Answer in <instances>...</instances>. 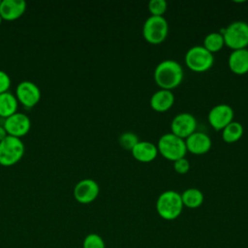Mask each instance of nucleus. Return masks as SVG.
I'll return each instance as SVG.
<instances>
[{
	"label": "nucleus",
	"instance_id": "obj_1",
	"mask_svg": "<svg viewBox=\"0 0 248 248\" xmlns=\"http://www.w3.org/2000/svg\"><path fill=\"white\" fill-rule=\"evenodd\" d=\"M183 75V69L177 61L167 59L160 62L155 68L154 80L161 89L171 91L181 83Z\"/></svg>",
	"mask_w": 248,
	"mask_h": 248
},
{
	"label": "nucleus",
	"instance_id": "obj_2",
	"mask_svg": "<svg viewBox=\"0 0 248 248\" xmlns=\"http://www.w3.org/2000/svg\"><path fill=\"white\" fill-rule=\"evenodd\" d=\"M181 195L173 190L163 192L157 199L156 210L159 216L167 221L179 217L183 210Z\"/></svg>",
	"mask_w": 248,
	"mask_h": 248
},
{
	"label": "nucleus",
	"instance_id": "obj_3",
	"mask_svg": "<svg viewBox=\"0 0 248 248\" xmlns=\"http://www.w3.org/2000/svg\"><path fill=\"white\" fill-rule=\"evenodd\" d=\"M24 143L20 138L8 135L0 141V165L10 167L16 164L24 155Z\"/></svg>",
	"mask_w": 248,
	"mask_h": 248
},
{
	"label": "nucleus",
	"instance_id": "obj_4",
	"mask_svg": "<svg viewBox=\"0 0 248 248\" xmlns=\"http://www.w3.org/2000/svg\"><path fill=\"white\" fill-rule=\"evenodd\" d=\"M157 148L165 159L172 162L185 157L187 152L185 140L171 133L165 134L159 139Z\"/></svg>",
	"mask_w": 248,
	"mask_h": 248
},
{
	"label": "nucleus",
	"instance_id": "obj_5",
	"mask_svg": "<svg viewBox=\"0 0 248 248\" xmlns=\"http://www.w3.org/2000/svg\"><path fill=\"white\" fill-rule=\"evenodd\" d=\"M223 35L225 45L232 50L246 48L248 46V23L233 21L220 32Z\"/></svg>",
	"mask_w": 248,
	"mask_h": 248
},
{
	"label": "nucleus",
	"instance_id": "obj_6",
	"mask_svg": "<svg viewBox=\"0 0 248 248\" xmlns=\"http://www.w3.org/2000/svg\"><path fill=\"white\" fill-rule=\"evenodd\" d=\"M169 33V24L164 16H150L143 23L142 35L146 42L152 45L163 43Z\"/></svg>",
	"mask_w": 248,
	"mask_h": 248
},
{
	"label": "nucleus",
	"instance_id": "obj_7",
	"mask_svg": "<svg viewBox=\"0 0 248 248\" xmlns=\"http://www.w3.org/2000/svg\"><path fill=\"white\" fill-rule=\"evenodd\" d=\"M185 63L191 71L203 73L212 67L214 56L202 46H195L186 52Z\"/></svg>",
	"mask_w": 248,
	"mask_h": 248
},
{
	"label": "nucleus",
	"instance_id": "obj_8",
	"mask_svg": "<svg viewBox=\"0 0 248 248\" xmlns=\"http://www.w3.org/2000/svg\"><path fill=\"white\" fill-rule=\"evenodd\" d=\"M16 97L25 108H33L41 99V90L35 82L22 80L16 85Z\"/></svg>",
	"mask_w": 248,
	"mask_h": 248
},
{
	"label": "nucleus",
	"instance_id": "obj_9",
	"mask_svg": "<svg viewBox=\"0 0 248 248\" xmlns=\"http://www.w3.org/2000/svg\"><path fill=\"white\" fill-rule=\"evenodd\" d=\"M3 126L8 135L21 138L29 132L31 128V120L25 113L16 111L7 118H4Z\"/></svg>",
	"mask_w": 248,
	"mask_h": 248
},
{
	"label": "nucleus",
	"instance_id": "obj_10",
	"mask_svg": "<svg viewBox=\"0 0 248 248\" xmlns=\"http://www.w3.org/2000/svg\"><path fill=\"white\" fill-rule=\"evenodd\" d=\"M100 193L99 184L92 178H83L74 187V198L79 203H90L94 202Z\"/></svg>",
	"mask_w": 248,
	"mask_h": 248
},
{
	"label": "nucleus",
	"instance_id": "obj_11",
	"mask_svg": "<svg viewBox=\"0 0 248 248\" xmlns=\"http://www.w3.org/2000/svg\"><path fill=\"white\" fill-rule=\"evenodd\" d=\"M197 120L194 115L188 112L178 113L170 123L171 134L184 140L196 132Z\"/></svg>",
	"mask_w": 248,
	"mask_h": 248
},
{
	"label": "nucleus",
	"instance_id": "obj_12",
	"mask_svg": "<svg viewBox=\"0 0 248 248\" xmlns=\"http://www.w3.org/2000/svg\"><path fill=\"white\" fill-rule=\"evenodd\" d=\"M207 118L210 126L214 130L221 131L232 121L233 110L229 105L220 104L209 110Z\"/></svg>",
	"mask_w": 248,
	"mask_h": 248
},
{
	"label": "nucleus",
	"instance_id": "obj_13",
	"mask_svg": "<svg viewBox=\"0 0 248 248\" xmlns=\"http://www.w3.org/2000/svg\"><path fill=\"white\" fill-rule=\"evenodd\" d=\"M185 144L187 151L195 155H202L209 151L212 142L206 134L196 131L185 139Z\"/></svg>",
	"mask_w": 248,
	"mask_h": 248
},
{
	"label": "nucleus",
	"instance_id": "obj_14",
	"mask_svg": "<svg viewBox=\"0 0 248 248\" xmlns=\"http://www.w3.org/2000/svg\"><path fill=\"white\" fill-rule=\"evenodd\" d=\"M24 0H1L0 16L6 20H15L20 17L26 10Z\"/></svg>",
	"mask_w": 248,
	"mask_h": 248
},
{
	"label": "nucleus",
	"instance_id": "obj_15",
	"mask_svg": "<svg viewBox=\"0 0 248 248\" xmlns=\"http://www.w3.org/2000/svg\"><path fill=\"white\" fill-rule=\"evenodd\" d=\"M230 70L235 75H245L248 73V49L241 48L232 50L228 59Z\"/></svg>",
	"mask_w": 248,
	"mask_h": 248
},
{
	"label": "nucleus",
	"instance_id": "obj_16",
	"mask_svg": "<svg viewBox=\"0 0 248 248\" xmlns=\"http://www.w3.org/2000/svg\"><path fill=\"white\" fill-rule=\"evenodd\" d=\"M133 157L141 163L152 162L158 155L157 146L150 141H139L131 150Z\"/></svg>",
	"mask_w": 248,
	"mask_h": 248
},
{
	"label": "nucleus",
	"instance_id": "obj_17",
	"mask_svg": "<svg viewBox=\"0 0 248 248\" xmlns=\"http://www.w3.org/2000/svg\"><path fill=\"white\" fill-rule=\"evenodd\" d=\"M174 103V95L170 90L160 89L156 91L150 98V106L157 112H165L169 110Z\"/></svg>",
	"mask_w": 248,
	"mask_h": 248
},
{
	"label": "nucleus",
	"instance_id": "obj_18",
	"mask_svg": "<svg viewBox=\"0 0 248 248\" xmlns=\"http://www.w3.org/2000/svg\"><path fill=\"white\" fill-rule=\"evenodd\" d=\"M18 101L16 95L10 91L0 93V116L7 118L17 111Z\"/></svg>",
	"mask_w": 248,
	"mask_h": 248
},
{
	"label": "nucleus",
	"instance_id": "obj_19",
	"mask_svg": "<svg viewBox=\"0 0 248 248\" xmlns=\"http://www.w3.org/2000/svg\"><path fill=\"white\" fill-rule=\"evenodd\" d=\"M180 195L183 205L188 208H198L203 202V194L197 188H189Z\"/></svg>",
	"mask_w": 248,
	"mask_h": 248
},
{
	"label": "nucleus",
	"instance_id": "obj_20",
	"mask_svg": "<svg viewBox=\"0 0 248 248\" xmlns=\"http://www.w3.org/2000/svg\"><path fill=\"white\" fill-rule=\"evenodd\" d=\"M243 126L237 121H232L222 130V138L227 143L237 141L243 135Z\"/></svg>",
	"mask_w": 248,
	"mask_h": 248
},
{
	"label": "nucleus",
	"instance_id": "obj_21",
	"mask_svg": "<svg viewBox=\"0 0 248 248\" xmlns=\"http://www.w3.org/2000/svg\"><path fill=\"white\" fill-rule=\"evenodd\" d=\"M225 45L223 35L220 32H212L205 36L202 46L210 53L217 52L223 48Z\"/></svg>",
	"mask_w": 248,
	"mask_h": 248
},
{
	"label": "nucleus",
	"instance_id": "obj_22",
	"mask_svg": "<svg viewBox=\"0 0 248 248\" xmlns=\"http://www.w3.org/2000/svg\"><path fill=\"white\" fill-rule=\"evenodd\" d=\"M82 248H106V244L99 234L89 233L83 239Z\"/></svg>",
	"mask_w": 248,
	"mask_h": 248
},
{
	"label": "nucleus",
	"instance_id": "obj_23",
	"mask_svg": "<svg viewBox=\"0 0 248 248\" xmlns=\"http://www.w3.org/2000/svg\"><path fill=\"white\" fill-rule=\"evenodd\" d=\"M119 143L125 150H132L134 146L140 141L136 134L132 132H125L119 137Z\"/></svg>",
	"mask_w": 248,
	"mask_h": 248
},
{
	"label": "nucleus",
	"instance_id": "obj_24",
	"mask_svg": "<svg viewBox=\"0 0 248 248\" xmlns=\"http://www.w3.org/2000/svg\"><path fill=\"white\" fill-rule=\"evenodd\" d=\"M168 9V4L165 0H151L148 3V11L153 16H163Z\"/></svg>",
	"mask_w": 248,
	"mask_h": 248
},
{
	"label": "nucleus",
	"instance_id": "obj_25",
	"mask_svg": "<svg viewBox=\"0 0 248 248\" xmlns=\"http://www.w3.org/2000/svg\"><path fill=\"white\" fill-rule=\"evenodd\" d=\"M173 169L177 173L185 174L190 170V163L185 157L177 159L173 162Z\"/></svg>",
	"mask_w": 248,
	"mask_h": 248
},
{
	"label": "nucleus",
	"instance_id": "obj_26",
	"mask_svg": "<svg viewBox=\"0 0 248 248\" xmlns=\"http://www.w3.org/2000/svg\"><path fill=\"white\" fill-rule=\"evenodd\" d=\"M12 80L7 72L0 69V93L6 92L11 86Z\"/></svg>",
	"mask_w": 248,
	"mask_h": 248
},
{
	"label": "nucleus",
	"instance_id": "obj_27",
	"mask_svg": "<svg viewBox=\"0 0 248 248\" xmlns=\"http://www.w3.org/2000/svg\"><path fill=\"white\" fill-rule=\"evenodd\" d=\"M7 136H8V133H7L6 129L4 128L3 124H2V125H0V141H1L2 140H4Z\"/></svg>",
	"mask_w": 248,
	"mask_h": 248
},
{
	"label": "nucleus",
	"instance_id": "obj_28",
	"mask_svg": "<svg viewBox=\"0 0 248 248\" xmlns=\"http://www.w3.org/2000/svg\"><path fill=\"white\" fill-rule=\"evenodd\" d=\"M2 19H3V18H2V16H0V24H1V22H2Z\"/></svg>",
	"mask_w": 248,
	"mask_h": 248
},
{
	"label": "nucleus",
	"instance_id": "obj_29",
	"mask_svg": "<svg viewBox=\"0 0 248 248\" xmlns=\"http://www.w3.org/2000/svg\"><path fill=\"white\" fill-rule=\"evenodd\" d=\"M0 3H1V0H0Z\"/></svg>",
	"mask_w": 248,
	"mask_h": 248
}]
</instances>
